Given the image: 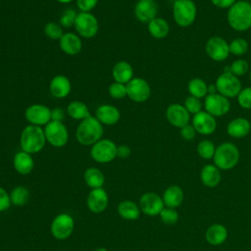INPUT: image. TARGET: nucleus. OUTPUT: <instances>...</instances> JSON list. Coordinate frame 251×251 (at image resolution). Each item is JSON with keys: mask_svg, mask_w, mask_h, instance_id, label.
<instances>
[{"mask_svg": "<svg viewBox=\"0 0 251 251\" xmlns=\"http://www.w3.org/2000/svg\"><path fill=\"white\" fill-rule=\"evenodd\" d=\"M56 1H58V2H60L62 4H68V3H71L74 0H56Z\"/></svg>", "mask_w": 251, "mask_h": 251, "instance_id": "603ef678", "label": "nucleus"}, {"mask_svg": "<svg viewBox=\"0 0 251 251\" xmlns=\"http://www.w3.org/2000/svg\"><path fill=\"white\" fill-rule=\"evenodd\" d=\"M83 179L91 189L103 187L105 183V176L101 170L95 167L87 168L83 174Z\"/></svg>", "mask_w": 251, "mask_h": 251, "instance_id": "7c9ffc66", "label": "nucleus"}, {"mask_svg": "<svg viewBox=\"0 0 251 251\" xmlns=\"http://www.w3.org/2000/svg\"><path fill=\"white\" fill-rule=\"evenodd\" d=\"M74 26L76 33L83 38H92L99 30L98 20L90 12L77 13Z\"/></svg>", "mask_w": 251, "mask_h": 251, "instance_id": "6e6552de", "label": "nucleus"}, {"mask_svg": "<svg viewBox=\"0 0 251 251\" xmlns=\"http://www.w3.org/2000/svg\"><path fill=\"white\" fill-rule=\"evenodd\" d=\"M228 47L230 54L239 57L247 53L249 49V44L246 39L242 37H236L228 43Z\"/></svg>", "mask_w": 251, "mask_h": 251, "instance_id": "c9c22d12", "label": "nucleus"}, {"mask_svg": "<svg viewBox=\"0 0 251 251\" xmlns=\"http://www.w3.org/2000/svg\"><path fill=\"white\" fill-rule=\"evenodd\" d=\"M109 204V196L103 187L91 189L86 198L88 210L94 214L104 212Z\"/></svg>", "mask_w": 251, "mask_h": 251, "instance_id": "a211bd4d", "label": "nucleus"}, {"mask_svg": "<svg viewBox=\"0 0 251 251\" xmlns=\"http://www.w3.org/2000/svg\"><path fill=\"white\" fill-rule=\"evenodd\" d=\"M148 32L156 39H163L170 32V25L165 19L156 17L148 23Z\"/></svg>", "mask_w": 251, "mask_h": 251, "instance_id": "c756f323", "label": "nucleus"}, {"mask_svg": "<svg viewBox=\"0 0 251 251\" xmlns=\"http://www.w3.org/2000/svg\"><path fill=\"white\" fill-rule=\"evenodd\" d=\"M46 137L44 129L41 126L28 125L24 127L20 136L21 149L29 154H35L40 152L45 144Z\"/></svg>", "mask_w": 251, "mask_h": 251, "instance_id": "7ed1b4c3", "label": "nucleus"}, {"mask_svg": "<svg viewBox=\"0 0 251 251\" xmlns=\"http://www.w3.org/2000/svg\"><path fill=\"white\" fill-rule=\"evenodd\" d=\"M90 156L97 163H110L117 158V145L111 139L101 138L91 146Z\"/></svg>", "mask_w": 251, "mask_h": 251, "instance_id": "0eeeda50", "label": "nucleus"}, {"mask_svg": "<svg viewBox=\"0 0 251 251\" xmlns=\"http://www.w3.org/2000/svg\"><path fill=\"white\" fill-rule=\"evenodd\" d=\"M216 145L215 143L210 139H202L197 144V153L199 157H201L204 160H211L214 157L215 151H216Z\"/></svg>", "mask_w": 251, "mask_h": 251, "instance_id": "f704fd0d", "label": "nucleus"}, {"mask_svg": "<svg viewBox=\"0 0 251 251\" xmlns=\"http://www.w3.org/2000/svg\"><path fill=\"white\" fill-rule=\"evenodd\" d=\"M0 251H1V250H0Z\"/></svg>", "mask_w": 251, "mask_h": 251, "instance_id": "4d7b16f0", "label": "nucleus"}, {"mask_svg": "<svg viewBox=\"0 0 251 251\" xmlns=\"http://www.w3.org/2000/svg\"><path fill=\"white\" fill-rule=\"evenodd\" d=\"M179 133L184 140L191 141L195 138L197 132H196L195 128L193 127V126L191 124H188V125H185L184 126H182L181 128H179Z\"/></svg>", "mask_w": 251, "mask_h": 251, "instance_id": "c03bdc74", "label": "nucleus"}, {"mask_svg": "<svg viewBox=\"0 0 251 251\" xmlns=\"http://www.w3.org/2000/svg\"><path fill=\"white\" fill-rule=\"evenodd\" d=\"M49 90L53 97L63 99L70 94L72 90V84L70 79L66 75H58L51 79L49 84Z\"/></svg>", "mask_w": 251, "mask_h": 251, "instance_id": "4be33fe9", "label": "nucleus"}, {"mask_svg": "<svg viewBox=\"0 0 251 251\" xmlns=\"http://www.w3.org/2000/svg\"><path fill=\"white\" fill-rule=\"evenodd\" d=\"M228 235L226 227L222 224H214L208 226L205 232L206 241L212 246H219L225 243Z\"/></svg>", "mask_w": 251, "mask_h": 251, "instance_id": "bb28decb", "label": "nucleus"}, {"mask_svg": "<svg viewBox=\"0 0 251 251\" xmlns=\"http://www.w3.org/2000/svg\"><path fill=\"white\" fill-rule=\"evenodd\" d=\"M13 166L20 175H28L34 168V160L31 154L23 150L17 152L13 158Z\"/></svg>", "mask_w": 251, "mask_h": 251, "instance_id": "393cba45", "label": "nucleus"}, {"mask_svg": "<svg viewBox=\"0 0 251 251\" xmlns=\"http://www.w3.org/2000/svg\"><path fill=\"white\" fill-rule=\"evenodd\" d=\"M159 10L156 0H138L134 6V16L141 23H149L157 17Z\"/></svg>", "mask_w": 251, "mask_h": 251, "instance_id": "6ab92c4d", "label": "nucleus"}, {"mask_svg": "<svg viewBox=\"0 0 251 251\" xmlns=\"http://www.w3.org/2000/svg\"><path fill=\"white\" fill-rule=\"evenodd\" d=\"M211 3L220 9H228L230 8L237 0H210Z\"/></svg>", "mask_w": 251, "mask_h": 251, "instance_id": "de8ad7c7", "label": "nucleus"}, {"mask_svg": "<svg viewBox=\"0 0 251 251\" xmlns=\"http://www.w3.org/2000/svg\"><path fill=\"white\" fill-rule=\"evenodd\" d=\"M126 85V96L134 102H145L151 95L150 84L146 79L142 77H133Z\"/></svg>", "mask_w": 251, "mask_h": 251, "instance_id": "ddd939ff", "label": "nucleus"}, {"mask_svg": "<svg viewBox=\"0 0 251 251\" xmlns=\"http://www.w3.org/2000/svg\"><path fill=\"white\" fill-rule=\"evenodd\" d=\"M95 117L102 125L113 126L120 121L121 113L117 107L111 104H103L96 109Z\"/></svg>", "mask_w": 251, "mask_h": 251, "instance_id": "5701e85b", "label": "nucleus"}, {"mask_svg": "<svg viewBox=\"0 0 251 251\" xmlns=\"http://www.w3.org/2000/svg\"><path fill=\"white\" fill-rule=\"evenodd\" d=\"M240 152L238 147L232 142L226 141L216 147L213 161L214 165L221 171H228L238 164Z\"/></svg>", "mask_w": 251, "mask_h": 251, "instance_id": "20e7f679", "label": "nucleus"}, {"mask_svg": "<svg viewBox=\"0 0 251 251\" xmlns=\"http://www.w3.org/2000/svg\"><path fill=\"white\" fill-rule=\"evenodd\" d=\"M226 21L235 31L243 32L251 28V3L247 0H237L227 9Z\"/></svg>", "mask_w": 251, "mask_h": 251, "instance_id": "f257e3e1", "label": "nucleus"}, {"mask_svg": "<svg viewBox=\"0 0 251 251\" xmlns=\"http://www.w3.org/2000/svg\"><path fill=\"white\" fill-rule=\"evenodd\" d=\"M217 92V88H216V85L215 83L212 85H208V94H212V93H216Z\"/></svg>", "mask_w": 251, "mask_h": 251, "instance_id": "3c124183", "label": "nucleus"}, {"mask_svg": "<svg viewBox=\"0 0 251 251\" xmlns=\"http://www.w3.org/2000/svg\"><path fill=\"white\" fill-rule=\"evenodd\" d=\"M159 217L165 225L172 226V225H175L178 221L179 215L176 209L164 207V209L159 214Z\"/></svg>", "mask_w": 251, "mask_h": 251, "instance_id": "58836bf2", "label": "nucleus"}, {"mask_svg": "<svg viewBox=\"0 0 251 251\" xmlns=\"http://www.w3.org/2000/svg\"><path fill=\"white\" fill-rule=\"evenodd\" d=\"M138 206L141 213L150 217L159 216L165 207L162 196L155 192H146L142 194L139 198Z\"/></svg>", "mask_w": 251, "mask_h": 251, "instance_id": "4468645a", "label": "nucleus"}, {"mask_svg": "<svg viewBox=\"0 0 251 251\" xmlns=\"http://www.w3.org/2000/svg\"><path fill=\"white\" fill-rule=\"evenodd\" d=\"M215 85L217 92L228 99L237 97L240 90L242 89V84L239 77L232 75L230 72L226 71L217 76Z\"/></svg>", "mask_w": 251, "mask_h": 251, "instance_id": "423d86ee", "label": "nucleus"}, {"mask_svg": "<svg viewBox=\"0 0 251 251\" xmlns=\"http://www.w3.org/2000/svg\"><path fill=\"white\" fill-rule=\"evenodd\" d=\"M200 180L206 187H216L222 180L221 170L214 164H207L203 166L200 171Z\"/></svg>", "mask_w": 251, "mask_h": 251, "instance_id": "b1692460", "label": "nucleus"}, {"mask_svg": "<svg viewBox=\"0 0 251 251\" xmlns=\"http://www.w3.org/2000/svg\"><path fill=\"white\" fill-rule=\"evenodd\" d=\"M67 114L74 120L82 121L91 116L87 105L81 101H72L67 107Z\"/></svg>", "mask_w": 251, "mask_h": 251, "instance_id": "2f4dec72", "label": "nucleus"}, {"mask_svg": "<svg viewBox=\"0 0 251 251\" xmlns=\"http://www.w3.org/2000/svg\"><path fill=\"white\" fill-rule=\"evenodd\" d=\"M109 95L114 99H123L126 96V85L120 82H113L108 88Z\"/></svg>", "mask_w": 251, "mask_h": 251, "instance_id": "37998d69", "label": "nucleus"}, {"mask_svg": "<svg viewBox=\"0 0 251 251\" xmlns=\"http://www.w3.org/2000/svg\"><path fill=\"white\" fill-rule=\"evenodd\" d=\"M103 125L95 116H89L80 121L75 131V137L79 144L92 146L103 136Z\"/></svg>", "mask_w": 251, "mask_h": 251, "instance_id": "f03ea898", "label": "nucleus"}, {"mask_svg": "<svg viewBox=\"0 0 251 251\" xmlns=\"http://www.w3.org/2000/svg\"><path fill=\"white\" fill-rule=\"evenodd\" d=\"M59 46L61 50L67 55H76L82 49L81 38L75 32H64L63 36L59 40Z\"/></svg>", "mask_w": 251, "mask_h": 251, "instance_id": "aec40b11", "label": "nucleus"}, {"mask_svg": "<svg viewBox=\"0 0 251 251\" xmlns=\"http://www.w3.org/2000/svg\"><path fill=\"white\" fill-rule=\"evenodd\" d=\"M203 107L204 110L208 112L210 115H212L215 118H218L223 117L229 112L230 102L228 98L216 92L208 94L204 98Z\"/></svg>", "mask_w": 251, "mask_h": 251, "instance_id": "9b49d317", "label": "nucleus"}, {"mask_svg": "<svg viewBox=\"0 0 251 251\" xmlns=\"http://www.w3.org/2000/svg\"><path fill=\"white\" fill-rule=\"evenodd\" d=\"M99 0H75L76 6L80 12H90L96 7Z\"/></svg>", "mask_w": 251, "mask_h": 251, "instance_id": "a18cd8bd", "label": "nucleus"}, {"mask_svg": "<svg viewBox=\"0 0 251 251\" xmlns=\"http://www.w3.org/2000/svg\"><path fill=\"white\" fill-rule=\"evenodd\" d=\"M130 153H131V150L127 145L123 144V145L117 146V157L121 159H126L130 155Z\"/></svg>", "mask_w": 251, "mask_h": 251, "instance_id": "09e8293b", "label": "nucleus"}, {"mask_svg": "<svg viewBox=\"0 0 251 251\" xmlns=\"http://www.w3.org/2000/svg\"><path fill=\"white\" fill-rule=\"evenodd\" d=\"M191 125L196 132L202 135H210L217 129V120L205 110L193 115Z\"/></svg>", "mask_w": 251, "mask_h": 251, "instance_id": "dca6fc26", "label": "nucleus"}, {"mask_svg": "<svg viewBox=\"0 0 251 251\" xmlns=\"http://www.w3.org/2000/svg\"><path fill=\"white\" fill-rule=\"evenodd\" d=\"M249 79L251 81V71H249Z\"/></svg>", "mask_w": 251, "mask_h": 251, "instance_id": "5fc2aeb1", "label": "nucleus"}, {"mask_svg": "<svg viewBox=\"0 0 251 251\" xmlns=\"http://www.w3.org/2000/svg\"><path fill=\"white\" fill-rule=\"evenodd\" d=\"M236 98L240 108L251 110V86L242 88Z\"/></svg>", "mask_w": 251, "mask_h": 251, "instance_id": "79ce46f5", "label": "nucleus"}, {"mask_svg": "<svg viewBox=\"0 0 251 251\" xmlns=\"http://www.w3.org/2000/svg\"><path fill=\"white\" fill-rule=\"evenodd\" d=\"M183 106L185 107V109L188 111V113L191 115H195L197 113H199L200 111H202L203 108V103L201 101V99L196 98L194 96H187L184 100Z\"/></svg>", "mask_w": 251, "mask_h": 251, "instance_id": "ea45409f", "label": "nucleus"}, {"mask_svg": "<svg viewBox=\"0 0 251 251\" xmlns=\"http://www.w3.org/2000/svg\"><path fill=\"white\" fill-rule=\"evenodd\" d=\"M25 118L33 126H46L51 121V109L43 104H32L25 111Z\"/></svg>", "mask_w": 251, "mask_h": 251, "instance_id": "2eb2a0df", "label": "nucleus"}, {"mask_svg": "<svg viewBox=\"0 0 251 251\" xmlns=\"http://www.w3.org/2000/svg\"><path fill=\"white\" fill-rule=\"evenodd\" d=\"M92 251H108V250L106 248H104V247H97V248L93 249Z\"/></svg>", "mask_w": 251, "mask_h": 251, "instance_id": "864d4df0", "label": "nucleus"}, {"mask_svg": "<svg viewBox=\"0 0 251 251\" xmlns=\"http://www.w3.org/2000/svg\"><path fill=\"white\" fill-rule=\"evenodd\" d=\"M44 33L45 35L53 40H60V38L63 36L64 31L63 27L60 25V24L54 23V22H49L44 25Z\"/></svg>", "mask_w": 251, "mask_h": 251, "instance_id": "4c0bfd02", "label": "nucleus"}, {"mask_svg": "<svg viewBox=\"0 0 251 251\" xmlns=\"http://www.w3.org/2000/svg\"><path fill=\"white\" fill-rule=\"evenodd\" d=\"M75 229V220L68 213H61L57 215L51 225L50 231L54 238L58 240H65L69 238Z\"/></svg>", "mask_w": 251, "mask_h": 251, "instance_id": "9d476101", "label": "nucleus"}, {"mask_svg": "<svg viewBox=\"0 0 251 251\" xmlns=\"http://www.w3.org/2000/svg\"><path fill=\"white\" fill-rule=\"evenodd\" d=\"M225 71L230 72L232 75L239 77L246 75L249 72V64L244 59H236L227 68H226Z\"/></svg>", "mask_w": 251, "mask_h": 251, "instance_id": "e433bc0d", "label": "nucleus"}, {"mask_svg": "<svg viewBox=\"0 0 251 251\" xmlns=\"http://www.w3.org/2000/svg\"><path fill=\"white\" fill-rule=\"evenodd\" d=\"M11 204L17 207L25 205L29 199V191L25 186L18 185L14 187L9 193Z\"/></svg>", "mask_w": 251, "mask_h": 251, "instance_id": "72a5a7b5", "label": "nucleus"}, {"mask_svg": "<svg viewBox=\"0 0 251 251\" xmlns=\"http://www.w3.org/2000/svg\"><path fill=\"white\" fill-rule=\"evenodd\" d=\"M187 90L191 96L202 99L208 95V84L200 77H194L187 83Z\"/></svg>", "mask_w": 251, "mask_h": 251, "instance_id": "473e14b6", "label": "nucleus"}, {"mask_svg": "<svg viewBox=\"0 0 251 251\" xmlns=\"http://www.w3.org/2000/svg\"><path fill=\"white\" fill-rule=\"evenodd\" d=\"M183 198H184L183 190L179 185H176V184L168 186L162 195V199L165 207L174 208V209H176L181 205Z\"/></svg>", "mask_w": 251, "mask_h": 251, "instance_id": "a878e982", "label": "nucleus"}, {"mask_svg": "<svg viewBox=\"0 0 251 251\" xmlns=\"http://www.w3.org/2000/svg\"><path fill=\"white\" fill-rule=\"evenodd\" d=\"M205 51L208 57L215 62H223L230 54L227 41L218 35L212 36L206 41Z\"/></svg>", "mask_w": 251, "mask_h": 251, "instance_id": "f8f14e48", "label": "nucleus"}, {"mask_svg": "<svg viewBox=\"0 0 251 251\" xmlns=\"http://www.w3.org/2000/svg\"><path fill=\"white\" fill-rule=\"evenodd\" d=\"M10 195L2 186H0V213L7 211L11 206Z\"/></svg>", "mask_w": 251, "mask_h": 251, "instance_id": "49530a36", "label": "nucleus"}, {"mask_svg": "<svg viewBox=\"0 0 251 251\" xmlns=\"http://www.w3.org/2000/svg\"><path fill=\"white\" fill-rule=\"evenodd\" d=\"M46 141L54 147H64L69 141V131L63 122L50 121L44 126Z\"/></svg>", "mask_w": 251, "mask_h": 251, "instance_id": "1a4fd4ad", "label": "nucleus"}, {"mask_svg": "<svg viewBox=\"0 0 251 251\" xmlns=\"http://www.w3.org/2000/svg\"><path fill=\"white\" fill-rule=\"evenodd\" d=\"M112 75L115 81L126 84L133 78L132 66L126 61H120L113 67Z\"/></svg>", "mask_w": 251, "mask_h": 251, "instance_id": "cd10ccee", "label": "nucleus"}, {"mask_svg": "<svg viewBox=\"0 0 251 251\" xmlns=\"http://www.w3.org/2000/svg\"><path fill=\"white\" fill-rule=\"evenodd\" d=\"M77 13L74 9H67L63 12V14L60 17L59 24L62 27L70 28L75 25V22L76 19Z\"/></svg>", "mask_w": 251, "mask_h": 251, "instance_id": "a19ab883", "label": "nucleus"}, {"mask_svg": "<svg viewBox=\"0 0 251 251\" xmlns=\"http://www.w3.org/2000/svg\"><path fill=\"white\" fill-rule=\"evenodd\" d=\"M117 212L119 216L126 221H135L139 218L141 211L134 201L123 200L118 204Z\"/></svg>", "mask_w": 251, "mask_h": 251, "instance_id": "c85d7f7f", "label": "nucleus"}, {"mask_svg": "<svg viewBox=\"0 0 251 251\" xmlns=\"http://www.w3.org/2000/svg\"><path fill=\"white\" fill-rule=\"evenodd\" d=\"M65 119V111L61 108H54L51 110V121L63 122Z\"/></svg>", "mask_w": 251, "mask_h": 251, "instance_id": "8fccbe9b", "label": "nucleus"}, {"mask_svg": "<svg viewBox=\"0 0 251 251\" xmlns=\"http://www.w3.org/2000/svg\"><path fill=\"white\" fill-rule=\"evenodd\" d=\"M166 118L170 125L177 128H181L190 122V114L179 103H173L167 107Z\"/></svg>", "mask_w": 251, "mask_h": 251, "instance_id": "f3484780", "label": "nucleus"}, {"mask_svg": "<svg viewBox=\"0 0 251 251\" xmlns=\"http://www.w3.org/2000/svg\"><path fill=\"white\" fill-rule=\"evenodd\" d=\"M197 7L193 0H176L173 4V18L180 27L190 26L196 20Z\"/></svg>", "mask_w": 251, "mask_h": 251, "instance_id": "39448f33", "label": "nucleus"}, {"mask_svg": "<svg viewBox=\"0 0 251 251\" xmlns=\"http://www.w3.org/2000/svg\"><path fill=\"white\" fill-rule=\"evenodd\" d=\"M251 131V123L243 117L234 118L226 126L227 134L235 139H240L247 136Z\"/></svg>", "mask_w": 251, "mask_h": 251, "instance_id": "412c9836", "label": "nucleus"}, {"mask_svg": "<svg viewBox=\"0 0 251 251\" xmlns=\"http://www.w3.org/2000/svg\"><path fill=\"white\" fill-rule=\"evenodd\" d=\"M175 1H176V0H175Z\"/></svg>", "mask_w": 251, "mask_h": 251, "instance_id": "6e6d98bb", "label": "nucleus"}]
</instances>
